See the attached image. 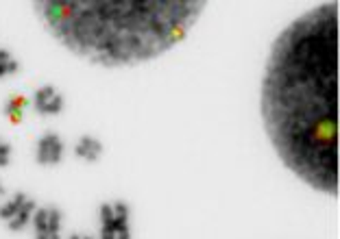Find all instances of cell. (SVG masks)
<instances>
[{
    "label": "cell",
    "mask_w": 340,
    "mask_h": 239,
    "mask_svg": "<svg viewBox=\"0 0 340 239\" xmlns=\"http://www.w3.org/2000/svg\"><path fill=\"white\" fill-rule=\"evenodd\" d=\"M266 135L292 174L338 196V2L279 33L262 79Z\"/></svg>",
    "instance_id": "6da1fadb"
},
{
    "label": "cell",
    "mask_w": 340,
    "mask_h": 239,
    "mask_svg": "<svg viewBox=\"0 0 340 239\" xmlns=\"http://www.w3.org/2000/svg\"><path fill=\"white\" fill-rule=\"evenodd\" d=\"M50 35L70 52L105 68L155 59L181 44L201 17V0L79 2L46 0L33 4Z\"/></svg>",
    "instance_id": "7a4b0ae2"
},
{
    "label": "cell",
    "mask_w": 340,
    "mask_h": 239,
    "mask_svg": "<svg viewBox=\"0 0 340 239\" xmlns=\"http://www.w3.org/2000/svg\"><path fill=\"white\" fill-rule=\"evenodd\" d=\"M65 152V143L61 141V137L57 133L48 130L41 139L37 141V152H35V161L39 165H57L61 163Z\"/></svg>",
    "instance_id": "3957f363"
},
{
    "label": "cell",
    "mask_w": 340,
    "mask_h": 239,
    "mask_svg": "<svg viewBox=\"0 0 340 239\" xmlns=\"http://www.w3.org/2000/svg\"><path fill=\"white\" fill-rule=\"evenodd\" d=\"M103 143L98 139H94V137L89 135H81L79 143L74 146V154L83 161H87V163H94V161H98V157L103 154Z\"/></svg>",
    "instance_id": "277c9868"
},
{
    "label": "cell",
    "mask_w": 340,
    "mask_h": 239,
    "mask_svg": "<svg viewBox=\"0 0 340 239\" xmlns=\"http://www.w3.org/2000/svg\"><path fill=\"white\" fill-rule=\"evenodd\" d=\"M33 213H35V202L33 200H26L24 202V207L17 211V215L13 220H9V231H22L24 226L31 222V218H33Z\"/></svg>",
    "instance_id": "5b68a950"
},
{
    "label": "cell",
    "mask_w": 340,
    "mask_h": 239,
    "mask_svg": "<svg viewBox=\"0 0 340 239\" xmlns=\"http://www.w3.org/2000/svg\"><path fill=\"white\" fill-rule=\"evenodd\" d=\"M28 105V100L24 96H11L9 103L4 105V116L11 118V124H20L22 122V109Z\"/></svg>",
    "instance_id": "8992f818"
},
{
    "label": "cell",
    "mask_w": 340,
    "mask_h": 239,
    "mask_svg": "<svg viewBox=\"0 0 340 239\" xmlns=\"http://www.w3.org/2000/svg\"><path fill=\"white\" fill-rule=\"evenodd\" d=\"M24 202H26L24 191H15L13 198H11L7 205L0 207V220H13L15 215H17V211H20V209L24 207Z\"/></svg>",
    "instance_id": "52a82bcc"
},
{
    "label": "cell",
    "mask_w": 340,
    "mask_h": 239,
    "mask_svg": "<svg viewBox=\"0 0 340 239\" xmlns=\"http://www.w3.org/2000/svg\"><path fill=\"white\" fill-rule=\"evenodd\" d=\"M57 94V89L55 87H52V85H46V87H39L37 89V92H35V111H37V113H41V111H44V105L46 103H48V100L52 98V96H55Z\"/></svg>",
    "instance_id": "ba28073f"
},
{
    "label": "cell",
    "mask_w": 340,
    "mask_h": 239,
    "mask_svg": "<svg viewBox=\"0 0 340 239\" xmlns=\"http://www.w3.org/2000/svg\"><path fill=\"white\" fill-rule=\"evenodd\" d=\"M61 209L59 207H50L48 209V239L50 235H59V229H61Z\"/></svg>",
    "instance_id": "9c48e42d"
},
{
    "label": "cell",
    "mask_w": 340,
    "mask_h": 239,
    "mask_svg": "<svg viewBox=\"0 0 340 239\" xmlns=\"http://www.w3.org/2000/svg\"><path fill=\"white\" fill-rule=\"evenodd\" d=\"M31 222L35 224V233H48V209H35Z\"/></svg>",
    "instance_id": "30bf717a"
},
{
    "label": "cell",
    "mask_w": 340,
    "mask_h": 239,
    "mask_svg": "<svg viewBox=\"0 0 340 239\" xmlns=\"http://www.w3.org/2000/svg\"><path fill=\"white\" fill-rule=\"evenodd\" d=\"M63 96L61 94H55L52 98L48 100V103L44 105V111H41V116H57V113L63 111Z\"/></svg>",
    "instance_id": "8fae6325"
},
{
    "label": "cell",
    "mask_w": 340,
    "mask_h": 239,
    "mask_svg": "<svg viewBox=\"0 0 340 239\" xmlns=\"http://www.w3.org/2000/svg\"><path fill=\"white\" fill-rule=\"evenodd\" d=\"M17 70H20V63H17L15 59H11V61H7V63H0V79L7 76V74H13V72H17Z\"/></svg>",
    "instance_id": "7c38bea8"
},
{
    "label": "cell",
    "mask_w": 340,
    "mask_h": 239,
    "mask_svg": "<svg viewBox=\"0 0 340 239\" xmlns=\"http://www.w3.org/2000/svg\"><path fill=\"white\" fill-rule=\"evenodd\" d=\"M9 154H11V143L0 141V167L9 165Z\"/></svg>",
    "instance_id": "4fadbf2b"
},
{
    "label": "cell",
    "mask_w": 340,
    "mask_h": 239,
    "mask_svg": "<svg viewBox=\"0 0 340 239\" xmlns=\"http://www.w3.org/2000/svg\"><path fill=\"white\" fill-rule=\"evenodd\" d=\"M111 207H113V215H122V218H129L131 209H129V205H127V202L118 200V202H113Z\"/></svg>",
    "instance_id": "5bb4252c"
},
{
    "label": "cell",
    "mask_w": 340,
    "mask_h": 239,
    "mask_svg": "<svg viewBox=\"0 0 340 239\" xmlns=\"http://www.w3.org/2000/svg\"><path fill=\"white\" fill-rule=\"evenodd\" d=\"M113 220V207L111 205H100V222L103 224H107V222H111Z\"/></svg>",
    "instance_id": "9a60e30c"
},
{
    "label": "cell",
    "mask_w": 340,
    "mask_h": 239,
    "mask_svg": "<svg viewBox=\"0 0 340 239\" xmlns=\"http://www.w3.org/2000/svg\"><path fill=\"white\" fill-rule=\"evenodd\" d=\"M116 239H131V231L127 229V231H120V233H116Z\"/></svg>",
    "instance_id": "2e32d148"
},
{
    "label": "cell",
    "mask_w": 340,
    "mask_h": 239,
    "mask_svg": "<svg viewBox=\"0 0 340 239\" xmlns=\"http://www.w3.org/2000/svg\"><path fill=\"white\" fill-rule=\"evenodd\" d=\"M100 239H116V235H113V233H105V231H100Z\"/></svg>",
    "instance_id": "e0dca14e"
},
{
    "label": "cell",
    "mask_w": 340,
    "mask_h": 239,
    "mask_svg": "<svg viewBox=\"0 0 340 239\" xmlns=\"http://www.w3.org/2000/svg\"><path fill=\"white\" fill-rule=\"evenodd\" d=\"M35 239H48V233H35Z\"/></svg>",
    "instance_id": "ac0fdd59"
},
{
    "label": "cell",
    "mask_w": 340,
    "mask_h": 239,
    "mask_svg": "<svg viewBox=\"0 0 340 239\" xmlns=\"http://www.w3.org/2000/svg\"><path fill=\"white\" fill-rule=\"evenodd\" d=\"M68 239H83V237H81V235H76V233H72V235H70Z\"/></svg>",
    "instance_id": "d6986e66"
},
{
    "label": "cell",
    "mask_w": 340,
    "mask_h": 239,
    "mask_svg": "<svg viewBox=\"0 0 340 239\" xmlns=\"http://www.w3.org/2000/svg\"><path fill=\"white\" fill-rule=\"evenodd\" d=\"M4 194H7V189H4V187H2V183H0V196H4Z\"/></svg>",
    "instance_id": "ffe728a7"
},
{
    "label": "cell",
    "mask_w": 340,
    "mask_h": 239,
    "mask_svg": "<svg viewBox=\"0 0 340 239\" xmlns=\"http://www.w3.org/2000/svg\"><path fill=\"white\" fill-rule=\"evenodd\" d=\"M83 239H94V237H89V235H87V237H83Z\"/></svg>",
    "instance_id": "44dd1931"
}]
</instances>
